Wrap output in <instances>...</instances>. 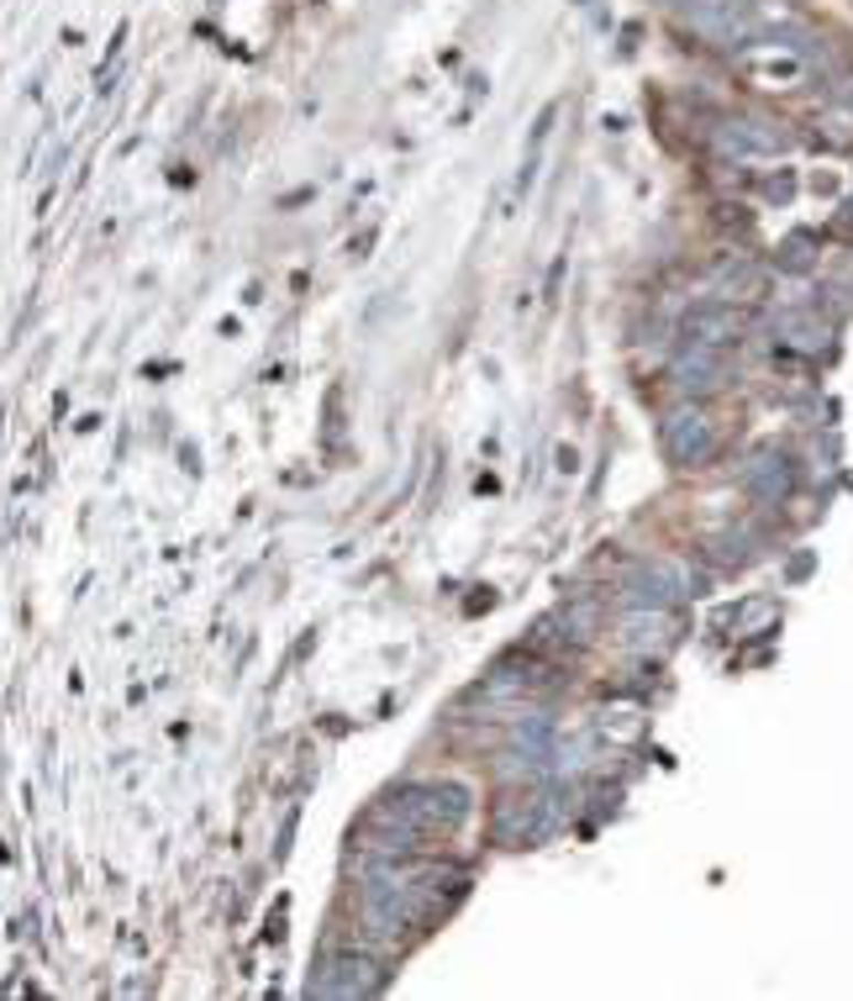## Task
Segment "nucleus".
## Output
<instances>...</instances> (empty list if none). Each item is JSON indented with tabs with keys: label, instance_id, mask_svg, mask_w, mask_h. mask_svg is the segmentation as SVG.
<instances>
[{
	"label": "nucleus",
	"instance_id": "1",
	"mask_svg": "<svg viewBox=\"0 0 853 1001\" xmlns=\"http://www.w3.org/2000/svg\"><path fill=\"white\" fill-rule=\"evenodd\" d=\"M706 443H711V432L701 428V417H674V428H669V449L680 453V459H695Z\"/></svg>",
	"mask_w": 853,
	"mask_h": 1001
}]
</instances>
